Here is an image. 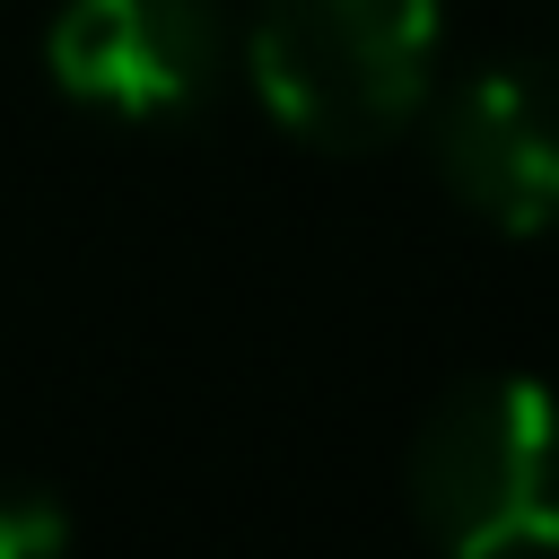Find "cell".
I'll return each instance as SVG.
<instances>
[{"label": "cell", "instance_id": "cell-5", "mask_svg": "<svg viewBox=\"0 0 559 559\" xmlns=\"http://www.w3.org/2000/svg\"><path fill=\"white\" fill-rule=\"evenodd\" d=\"M70 507L61 489H35V480H0V559H61L70 550Z\"/></svg>", "mask_w": 559, "mask_h": 559}, {"label": "cell", "instance_id": "cell-3", "mask_svg": "<svg viewBox=\"0 0 559 559\" xmlns=\"http://www.w3.org/2000/svg\"><path fill=\"white\" fill-rule=\"evenodd\" d=\"M44 70L87 114L183 122L227 79V17L218 0H61L44 26Z\"/></svg>", "mask_w": 559, "mask_h": 559}, {"label": "cell", "instance_id": "cell-1", "mask_svg": "<svg viewBox=\"0 0 559 559\" xmlns=\"http://www.w3.org/2000/svg\"><path fill=\"white\" fill-rule=\"evenodd\" d=\"M437 0H253L245 79L306 148H384L437 96Z\"/></svg>", "mask_w": 559, "mask_h": 559}, {"label": "cell", "instance_id": "cell-6", "mask_svg": "<svg viewBox=\"0 0 559 559\" xmlns=\"http://www.w3.org/2000/svg\"><path fill=\"white\" fill-rule=\"evenodd\" d=\"M550 9H559V0H550Z\"/></svg>", "mask_w": 559, "mask_h": 559}, {"label": "cell", "instance_id": "cell-4", "mask_svg": "<svg viewBox=\"0 0 559 559\" xmlns=\"http://www.w3.org/2000/svg\"><path fill=\"white\" fill-rule=\"evenodd\" d=\"M437 183L498 236L559 227V61H489L428 114Z\"/></svg>", "mask_w": 559, "mask_h": 559}, {"label": "cell", "instance_id": "cell-2", "mask_svg": "<svg viewBox=\"0 0 559 559\" xmlns=\"http://www.w3.org/2000/svg\"><path fill=\"white\" fill-rule=\"evenodd\" d=\"M402 489L419 533L454 559L559 550V393L515 367L463 376L419 419Z\"/></svg>", "mask_w": 559, "mask_h": 559}]
</instances>
